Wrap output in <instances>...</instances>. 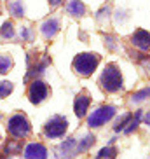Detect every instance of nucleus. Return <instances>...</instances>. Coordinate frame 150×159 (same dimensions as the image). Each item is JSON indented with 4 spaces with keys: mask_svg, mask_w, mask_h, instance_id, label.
<instances>
[{
    "mask_svg": "<svg viewBox=\"0 0 150 159\" xmlns=\"http://www.w3.org/2000/svg\"><path fill=\"white\" fill-rule=\"evenodd\" d=\"M98 63H99L98 54H94V52H82V54H79V56H75L73 70L79 75H82V77H87V75H91L94 70H96Z\"/></svg>",
    "mask_w": 150,
    "mask_h": 159,
    "instance_id": "nucleus-1",
    "label": "nucleus"
},
{
    "mask_svg": "<svg viewBox=\"0 0 150 159\" xmlns=\"http://www.w3.org/2000/svg\"><path fill=\"white\" fill-rule=\"evenodd\" d=\"M99 84L105 91L108 93H115L122 88V75L115 65H107V68L103 70L101 77H99Z\"/></svg>",
    "mask_w": 150,
    "mask_h": 159,
    "instance_id": "nucleus-2",
    "label": "nucleus"
},
{
    "mask_svg": "<svg viewBox=\"0 0 150 159\" xmlns=\"http://www.w3.org/2000/svg\"><path fill=\"white\" fill-rule=\"evenodd\" d=\"M7 131H9L14 138H26V136L30 135L32 128H30V122H28V119H26V116L16 114V116H12L9 119V122H7Z\"/></svg>",
    "mask_w": 150,
    "mask_h": 159,
    "instance_id": "nucleus-3",
    "label": "nucleus"
},
{
    "mask_svg": "<svg viewBox=\"0 0 150 159\" xmlns=\"http://www.w3.org/2000/svg\"><path fill=\"white\" fill-rule=\"evenodd\" d=\"M115 112H117V110H115L113 105H103V107H98L89 117H87V126H91V128L103 126L105 122H108L113 116H115Z\"/></svg>",
    "mask_w": 150,
    "mask_h": 159,
    "instance_id": "nucleus-4",
    "label": "nucleus"
},
{
    "mask_svg": "<svg viewBox=\"0 0 150 159\" xmlns=\"http://www.w3.org/2000/svg\"><path fill=\"white\" fill-rule=\"evenodd\" d=\"M66 128H68V121L63 116H54L46 122L44 126V135L47 138H60L65 135Z\"/></svg>",
    "mask_w": 150,
    "mask_h": 159,
    "instance_id": "nucleus-5",
    "label": "nucleus"
},
{
    "mask_svg": "<svg viewBox=\"0 0 150 159\" xmlns=\"http://www.w3.org/2000/svg\"><path fill=\"white\" fill-rule=\"evenodd\" d=\"M47 93H49V89H47V86L44 84L42 80H33L28 88V98H30V102L35 103V105L44 102V100L47 98Z\"/></svg>",
    "mask_w": 150,
    "mask_h": 159,
    "instance_id": "nucleus-6",
    "label": "nucleus"
},
{
    "mask_svg": "<svg viewBox=\"0 0 150 159\" xmlns=\"http://www.w3.org/2000/svg\"><path fill=\"white\" fill-rule=\"evenodd\" d=\"M131 42L133 46H136L141 51H148L150 49V33L147 30H136L135 33L131 35Z\"/></svg>",
    "mask_w": 150,
    "mask_h": 159,
    "instance_id": "nucleus-7",
    "label": "nucleus"
},
{
    "mask_svg": "<svg viewBox=\"0 0 150 159\" xmlns=\"http://www.w3.org/2000/svg\"><path fill=\"white\" fill-rule=\"evenodd\" d=\"M24 157L26 159H47V149L42 143L33 142V143L26 145V149H24Z\"/></svg>",
    "mask_w": 150,
    "mask_h": 159,
    "instance_id": "nucleus-8",
    "label": "nucleus"
},
{
    "mask_svg": "<svg viewBox=\"0 0 150 159\" xmlns=\"http://www.w3.org/2000/svg\"><path fill=\"white\" fill-rule=\"evenodd\" d=\"M58 30H60V21H58L56 18L46 19L42 23V26H40V32H42V35L46 39H52L58 33Z\"/></svg>",
    "mask_w": 150,
    "mask_h": 159,
    "instance_id": "nucleus-9",
    "label": "nucleus"
},
{
    "mask_svg": "<svg viewBox=\"0 0 150 159\" xmlns=\"http://www.w3.org/2000/svg\"><path fill=\"white\" fill-rule=\"evenodd\" d=\"M91 105V98L87 94H79L77 98H75V103H73V108H75V116L77 117H84L86 112H87V108Z\"/></svg>",
    "mask_w": 150,
    "mask_h": 159,
    "instance_id": "nucleus-10",
    "label": "nucleus"
},
{
    "mask_svg": "<svg viewBox=\"0 0 150 159\" xmlns=\"http://www.w3.org/2000/svg\"><path fill=\"white\" fill-rule=\"evenodd\" d=\"M66 11H68V14L72 16H82L86 12V5L80 2V0H70L68 4H66Z\"/></svg>",
    "mask_w": 150,
    "mask_h": 159,
    "instance_id": "nucleus-11",
    "label": "nucleus"
},
{
    "mask_svg": "<svg viewBox=\"0 0 150 159\" xmlns=\"http://www.w3.org/2000/svg\"><path fill=\"white\" fill-rule=\"evenodd\" d=\"M7 9H9V12L12 16H16V18H21V16L24 14V5L21 0H7Z\"/></svg>",
    "mask_w": 150,
    "mask_h": 159,
    "instance_id": "nucleus-12",
    "label": "nucleus"
},
{
    "mask_svg": "<svg viewBox=\"0 0 150 159\" xmlns=\"http://www.w3.org/2000/svg\"><path fill=\"white\" fill-rule=\"evenodd\" d=\"M94 140H96V138H94L93 135H87V136H84L82 140H79V143L75 145V154H82V152H86V150L94 143Z\"/></svg>",
    "mask_w": 150,
    "mask_h": 159,
    "instance_id": "nucleus-13",
    "label": "nucleus"
},
{
    "mask_svg": "<svg viewBox=\"0 0 150 159\" xmlns=\"http://www.w3.org/2000/svg\"><path fill=\"white\" fill-rule=\"evenodd\" d=\"M19 152H21V143H19V142H16V140H12V142H9V143L4 147V152H2V154L14 156V154H19Z\"/></svg>",
    "mask_w": 150,
    "mask_h": 159,
    "instance_id": "nucleus-14",
    "label": "nucleus"
},
{
    "mask_svg": "<svg viewBox=\"0 0 150 159\" xmlns=\"http://www.w3.org/2000/svg\"><path fill=\"white\" fill-rule=\"evenodd\" d=\"M12 68V58L9 54H2L0 56V74H7Z\"/></svg>",
    "mask_w": 150,
    "mask_h": 159,
    "instance_id": "nucleus-15",
    "label": "nucleus"
},
{
    "mask_svg": "<svg viewBox=\"0 0 150 159\" xmlns=\"http://www.w3.org/2000/svg\"><path fill=\"white\" fill-rule=\"evenodd\" d=\"M0 35H2L4 39H12L14 37V25H12V21H5V23L2 25Z\"/></svg>",
    "mask_w": 150,
    "mask_h": 159,
    "instance_id": "nucleus-16",
    "label": "nucleus"
},
{
    "mask_svg": "<svg viewBox=\"0 0 150 159\" xmlns=\"http://www.w3.org/2000/svg\"><path fill=\"white\" fill-rule=\"evenodd\" d=\"M140 119H141V112H136L135 116L131 117L129 124H127L129 128H126V129H124V133H127V135H129V133H133V131H135L136 128H138V124H140Z\"/></svg>",
    "mask_w": 150,
    "mask_h": 159,
    "instance_id": "nucleus-17",
    "label": "nucleus"
},
{
    "mask_svg": "<svg viewBox=\"0 0 150 159\" xmlns=\"http://www.w3.org/2000/svg\"><path fill=\"white\" fill-rule=\"evenodd\" d=\"M150 96V88H145V89H141V91H138V93H135L131 96V102L133 103H140L143 102V100H147Z\"/></svg>",
    "mask_w": 150,
    "mask_h": 159,
    "instance_id": "nucleus-18",
    "label": "nucleus"
},
{
    "mask_svg": "<svg viewBox=\"0 0 150 159\" xmlns=\"http://www.w3.org/2000/svg\"><path fill=\"white\" fill-rule=\"evenodd\" d=\"M11 93H12V84L7 82V80L0 82V98H7Z\"/></svg>",
    "mask_w": 150,
    "mask_h": 159,
    "instance_id": "nucleus-19",
    "label": "nucleus"
},
{
    "mask_svg": "<svg viewBox=\"0 0 150 159\" xmlns=\"http://www.w3.org/2000/svg\"><path fill=\"white\" fill-rule=\"evenodd\" d=\"M115 154H117V150L113 149V147H105V149L99 150V154H98V157H96V159H103V157L113 159V157H115Z\"/></svg>",
    "mask_w": 150,
    "mask_h": 159,
    "instance_id": "nucleus-20",
    "label": "nucleus"
},
{
    "mask_svg": "<svg viewBox=\"0 0 150 159\" xmlns=\"http://www.w3.org/2000/svg\"><path fill=\"white\" fill-rule=\"evenodd\" d=\"M131 114H124V116H122V119H119L117 121V124H115V128H113V129L115 131H121V129H124V126H126L127 122L131 121Z\"/></svg>",
    "mask_w": 150,
    "mask_h": 159,
    "instance_id": "nucleus-21",
    "label": "nucleus"
},
{
    "mask_svg": "<svg viewBox=\"0 0 150 159\" xmlns=\"http://www.w3.org/2000/svg\"><path fill=\"white\" fill-rule=\"evenodd\" d=\"M21 39H23V40H30V39H32V32H30L28 26L21 28Z\"/></svg>",
    "mask_w": 150,
    "mask_h": 159,
    "instance_id": "nucleus-22",
    "label": "nucleus"
},
{
    "mask_svg": "<svg viewBox=\"0 0 150 159\" xmlns=\"http://www.w3.org/2000/svg\"><path fill=\"white\" fill-rule=\"evenodd\" d=\"M61 2H63V0H49V4H51L52 7H56V5H60Z\"/></svg>",
    "mask_w": 150,
    "mask_h": 159,
    "instance_id": "nucleus-23",
    "label": "nucleus"
},
{
    "mask_svg": "<svg viewBox=\"0 0 150 159\" xmlns=\"http://www.w3.org/2000/svg\"><path fill=\"white\" fill-rule=\"evenodd\" d=\"M145 121H147V124H148V126H150V112L147 114V117H145Z\"/></svg>",
    "mask_w": 150,
    "mask_h": 159,
    "instance_id": "nucleus-24",
    "label": "nucleus"
}]
</instances>
